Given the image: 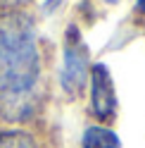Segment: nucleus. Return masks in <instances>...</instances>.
Instances as JSON below:
<instances>
[{
    "label": "nucleus",
    "mask_w": 145,
    "mask_h": 148,
    "mask_svg": "<svg viewBox=\"0 0 145 148\" xmlns=\"http://www.w3.org/2000/svg\"><path fill=\"white\" fill-rule=\"evenodd\" d=\"M138 10H140V12L145 14V0H138Z\"/></svg>",
    "instance_id": "6"
},
{
    "label": "nucleus",
    "mask_w": 145,
    "mask_h": 148,
    "mask_svg": "<svg viewBox=\"0 0 145 148\" xmlns=\"http://www.w3.org/2000/svg\"><path fill=\"white\" fill-rule=\"evenodd\" d=\"M90 103H93V115L100 119H110L117 110L114 81L107 64H93L90 69Z\"/></svg>",
    "instance_id": "3"
},
{
    "label": "nucleus",
    "mask_w": 145,
    "mask_h": 148,
    "mask_svg": "<svg viewBox=\"0 0 145 148\" xmlns=\"http://www.w3.org/2000/svg\"><path fill=\"white\" fill-rule=\"evenodd\" d=\"M88 79V53L81 43V36L76 26H69L67 43H64V62L60 72V84L69 96H79Z\"/></svg>",
    "instance_id": "2"
},
{
    "label": "nucleus",
    "mask_w": 145,
    "mask_h": 148,
    "mask_svg": "<svg viewBox=\"0 0 145 148\" xmlns=\"http://www.w3.org/2000/svg\"><path fill=\"white\" fill-rule=\"evenodd\" d=\"M107 3H117V0H107Z\"/></svg>",
    "instance_id": "7"
},
{
    "label": "nucleus",
    "mask_w": 145,
    "mask_h": 148,
    "mask_svg": "<svg viewBox=\"0 0 145 148\" xmlns=\"http://www.w3.org/2000/svg\"><path fill=\"white\" fill-rule=\"evenodd\" d=\"M41 74L36 31L26 14H0V96H29Z\"/></svg>",
    "instance_id": "1"
},
{
    "label": "nucleus",
    "mask_w": 145,
    "mask_h": 148,
    "mask_svg": "<svg viewBox=\"0 0 145 148\" xmlns=\"http://www.w3.org/2000/svg\"><path fill=\"white\" fill-rule=\"evenodd\" d=\"M0 148H38L31 134L26 132H3L0 134Z\"/></svg>",
    "instance_id": "5"
},
{
    "label": "nucleus",
    "mask_w": 145,
    "mask_h": 148,
    "mask_svg": "<svg viewBox=\"0 0 145 148\" xmlns=\"http://www.w3.org/2000/svg\"><path fill=\"white\" fill-rule=\"evenodd\" d=\"M121 141L105 127H88L83 134V148H119Z\"/></svg>",
    "instance_id": "4"
}]
</instances>
